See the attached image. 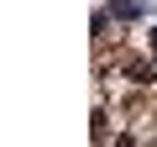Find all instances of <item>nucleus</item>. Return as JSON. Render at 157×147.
<instances>
[{
  "label": "nucleus",
  "instance_id": "obj_1",
  "mask_svg": "<svg viewBox=\"0 0 157 147\" xmlns=\"http://www.w3.org/2000/svg\"><path fill=\"white\" fill-rule=\"evenodd\" d=\"M152 58H157V32H152Z\"/></svg>",
  "mask_w": 157,
  "mask_h": 147
}]
</instances>
